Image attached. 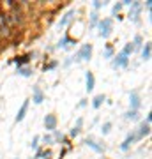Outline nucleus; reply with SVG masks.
Listing matches in <instances>:
<instances>
[{
    "label": "nucleus",
    "instance_id": "obj_25",
    "mask_svg": "<svg viewBox=\"0 0 152 159\" xmlns=\"http://www.w3.org/2000/svg\"><path fill=\"white\" fill-rule=\"evenodd\" d=\"M133 51H135L133 44H131V43H127V44H124V48H122V51H120V53H124L126 57H129V55L133 53Z\"/></svg>",
    "mask_w": 152,
    "mask_h": 159
},
{
    "label": "nucleus",
    "instance_id": "obj_15",
    "mask_svg": "<svg viewBox=\"0 0 152 159\" xmlns=\"http://www.w3.org/2000/svg\"><path fill=\"white\" fill-rule=\"evenodd\" d=\"M150 55H152V44L150 41H147V43H143V48H141V58L150 60Z\"/></svg>",
    "mask_w": 152,
    "mask_h": 159
},
{
    "label": "nucleus",
    "instance_id": "obj_7",
    "mask_svg": "<svg viewBox=\"0 0 152 159\" xmlns=\"http://www.w3.org/2000/svg\"><path fill=\"white\" fill-rule=\"evenodd\" d=\"M141 108V97L140 94L136 90L129 92V110H136V111H140Z\"/></svg>",
    "mask_w": 152,
    "mask_h": 159
},
{
    "label": "nucleus",
    "instance_id": "obj_2",
    "mask_svg": "<svg viewBox=\"0 0 152 159\" xmlns=\"http://www.w3.org/2000/svg\"><path fill=\"white\" fill-rule=\"evenodd\" d=\"M97 29H99V35H101L103 39L110 37L112 32H113V20L112 18H103V20H99Z\"/></svg>",
    "mask_w": 152,
    "mask_h": 159
},
{
    "label": "nucleus",
    "instance_id": "obj_29",
    "mask_svg": "<svg viewBox=\"0 0 152 159\" xmlns=\"http://www.w3.org/2000/svg\"><path fill=\"white\" fill-rule=\"evenodd\" d=\"M112 122H104V124H103V127H101V133L103 134H108V133H110V131H112Z\"/></svg>",
    "mask_w": 152,
    "mask_h": 159
},
{
    "label": "nucleus",
    "instance_id": "obj_4",
    "mask_svg": "<svg viewBox=\"0 0 152 159\" xmlns=\"http://www.w3.org/2000/svg\"><path fill=\"white\" fill-rule=\"evenodd\" d=\"M131 9L127 12V18H129L133 23H140V12H141V4L140 2H133L131 4Z\"/></svg>",
    "mask_w": 152,
    "mask_h": 159
},
{
    "label": "nucleus",
    "instance_id": "obj_30",
    "mask_svg": "<svg viewBox=\"0 0 152 159\" xmlns=\"http://www.w3.org/2000/svg\"><path fill=\"white\" fill-rule=\"evenodd\" d=\"M30 148H34V150L39 148V136H34V140H32V143H30Z\"/></svg>",
    "mask_w": 152,
    "mask_h": 159
},
{
    "label": "nucleus",
    "instance_id": "obj_9",
    "mask_svg": "<svg viewBox=\"0 0 152 159\" xmlns=\"http://www.w3.org/2000/svg\"><path fill=\"white\" fill-rule=\"evenodd\" d=\"M57 124H58V120H57V115L48 113V115L44 117V129H46V131L53 133V131L57 129Z\"/></svg>",
    "mask_w": 152,
    "mask_h": 159
},
{
    "label": "nucleus",
    "instance_id": "obj_14",
    "mask_svg": "<svg viewBox=\"0 0 152 159\" xmlns=\"http://www.w3.org/2000/svg\"><path fill=\"white\" fill-rule=\"evenodd\" d=\"M74 16H76V11H74V9H71V11H67L62 18H60L58 25H60V27H66V25H69V23L74 20Z\"/></svg>",
    "mask_w": 152,
    "mask_h": 159
},
{
    "label": "nucleus",
    "instance_id": "obj_10",
    "mask_svg": "<svg viewBox=\"0 0 152 159\" xmlns=\"http://www.w3.org/2000/svg\"><path fill=\"white\" fill-rule=\"evenodd\" d=\"M35 57V53L32 51V53H27V55H20V57H14L12 58V62L16 64V67H23V66H27L28 62H30V58Z\"/></svg>",
    "mask_w": 152,
    "mask_h": 159
},
{
    "label": "nucleus",
    "instance_id": "obj_17",
    "mask_svg": "<svg viewBox=\"0 0 152 159\" xmlns=\"http://www.w3.org/2000/svg\"><path fill=\"white\" fill-rule=\"evenodd\" d=\"M97 23H99V12L92 11L89 14V29H96Z\"/></svg>",
    "mask_w": 152,
    "mask_h": 159
},
{
    "label": "nucleus",
    "instance_id": "obj_6",
    "mask_svg": "<svg viewBox=\"0 0 152 159\" xmlns=\"http://www.w3.org/2000/svg\"><path fill=\"white\" fill-rule=\"evenodd\" d=\"M135 142H138V138H136V129H131V133H127V136L122 143H120V150L126 152V150H129V147L133 145Z\"/></svg>",
    "mask_w": 152,
    "mask_h": 159
},
{
    "label": "nucleus",
    "instance_id": "obj_1",
    "mask_svg": "<svg viewBox=\"0 0 152 159\" xmlns=\"http://www.w3.org/2000/svg\"><path fill=\"white\" fill-rule=\"evenodd\" d=\"M150 120H152V113H147L145 120H141L140 125L136 127V138H138V142L150 134Z\"/></svg>",
    "mask_w": 152,
    "mask_h": 159
},
{
    "label": "nucleus",
    "instance_id": "obj_11",
    "mask_svg": "<svg viewBox=\"0 0 152 159\" xmlns=\"http://www.w3.org/2000/svg\"><path fill=\"white\" fill-rule=\"evenodd\" d=\"M43 101H44V92L39 89V85H34L32 87V102L41 104Z\"/></svg>",
    "mask_w": 152,
    "mask_h": 159
},
{
    "label": "nucleus",
    "instance_id": "obj_27",
    "mask_svg": "<svg viewBox=\"0 0 152 159\" xmlns=\"http://www.w3.org/2000/svg\"><path fill=\"white\" fill-rule=\"evenodd\" d=\"M120 11H122V2H118V4H115V6L112 7V14L113 16H118Z\"/></svg>",
    "mask_w": 152,
    "mask_h": 159
},
{
    "label": "nucleus",
    "instance_id": "obj_16",
    "mask_svg": "<svg viewBox=\"0 0 152 159\" xmlns=\"http://www.w3.org/2000/svg\"><path fill=\"white\" fill-rule=\"evenodd\" d=\"M73 44H74V39L71 35H66V37H62V39L58 41V44L55 48H69V46H73Z\"/></svg>",
    "mask_w": 152,
    "mask_h": 159
},
{
    "label": "nucleus",
    "instance_id": "obj_19",
    "mask_svg": "<svg viewBox=\"0 0 152 159\" xmlns=\"http://www.w3.org/2000/svg\"><path fill=\"white\" fill-rule=\"evenodd\" d=\"M106 101V97H104V94H97V96H94V99H92V106L96 110L101 108V104Z\"/></svg>",
    "mask_w": 152,
    "mask_h": 159
},
{
    "label": "nucleus",
    "instance_id": "obj_22",
    "mask_svg": "<svg viewBox=\"0 0 152 159\" xmlns=\"http://www.w3.org/2000/svg\"><path fill=\"white\" fill-rule=\"evenodd\" d=\"M53 142H60V143L66 142V136H64V133H60L58 129L53 131Z\"/></svg>",
    "mask_w": 152,
    "mask_h": 159
},
{
    "label": "nucleus",
    "instance_id": "obj_31",
    "mask_svg": "<svg viewBox=\"0 0 152 159\" xmlns=\"http://www.w3.org/2000/svg\"><path fill=\"white\" fill-rule=\"evenodd\" d=\"M80 131H81L80 127H73V129L69 131V136H71V138H76V136L80 134Z\"/></svg>",
    "mask_w": 152,
    "mask_h": 159
},
{
    "label": "nucleus",
    "instance_id": "obj_36",
    "mask_svg": "<svg viewBox=\"0 0 152 159\" xmlns=\"http://www.w3.org/2000/svg\"><path fill=\"white\" fill-rule=\"evenodd\" d=\"M30 159H34V157H30Z\"/></svg>",
    "mask_w": 152,
    "mask_h": 159
},
{
    "label": "nucleus",
    "instance_id": "obj_35",
    "mask_svg": "<svg viewBox=\"0 0 152 159\" xmlns=\"http://www.w3.org/2000/svg\"><path fill=\"white\" fill-rule=\"evenodd\" d=\"M131 4H133V2H131V0H124V2H122V7H124V6H126V7H129Z\"/></svg>",
    "mask_w": 152,
    "mask_h": 159
},
{
    "label": "nucleus",
    "instance_id": "obj_28",
    "mask_svg": "<svg viewBox=\"0 0 152 159\" xmlns=\"http://www.w3.org/2000/svg\"><path fill=\"white\" fill-rule=\"evenodd\" d=\"M108 2H99V0H96V2H92V7H94V11H99V9H103V7L106 6Z\"/></svg>",
    "mask_w": 152,
    "mask_h": 159
},
{
    "label": "nucleus",
    "instance_id": "obj_5",
    "mask_svg": "<svg viewBox=\"0 0 152 159\" xmlns=\"http://www.w3.org/2000/svg\"><path fill=\"white\" fill-rule=\"evenodd\" d=\"M129 66V57H126L124 53H117L112 58V67L113 69H120V67H127Z\"/></svg>",
    "mask_w": 152,
    "mask_h": 159
},
{
    "label": "nucleus",
    "instance_id": "obj_37",
    "mask_svg": "<svg viewBox=\"0 0 152 159\" xmlns=\"http://www.w3.org/2000/svg\"><path fill=\"white\" fill-rule=\"evenodd\" d=\"M16 159H20V157H16Z\"/></svg>",
    "mask_w": 152,
    "mask_h": 159
},
{
    "label": "nucleus",
    "instance_id": "obj_24",
    "mask_svg": "<svg viewBox=\"0 0 152 159\" xmlns=\"http://www.w3.org/2000/svg\"><path fill=\"white\" fill-rule=\"evenodd\" d=\"M39 142H43L44 145H53V136L51 134H43V136H39Z\"/></svg>",
    "mask_w": 152,
    "mask_h": 159
},
{
    "label": "nucleus",
    "instance_id": "obj_20",
    "mask_svg": "<svg viewBox=\"0 0 152 159\" xmlns=\"http://www.w3.org/2000/svg\"><path fill=\"white\" fill-rule=\"evenodd\" d=\"M131 44H133L135 51H140L141 48H143V37H141L140 34H136V35H135V39H133V43H131Z\"/></svg>",
    "mask_w": 152,
    "mask_h": 159
},
{
    "label": "nucleus",
    "instance_id": "obj_32",
    "mask_svg": "<svg viewBox=\"0 0 152 159\" xmlns=\"http://www.w3.org/2000/svg\"><path fill=\"white\" fill-rule=\"evenodd\" d=\"M87 104H89V101H87V99H81V101L78 102V108H85Z\"/></svg>",
    "mask_w": 152,
    "mask_h": 159
},
{
    "label": "nucleus",
    "instance_id": "obj_23",
    "mask_svg": "<svg viewBox=\"0 0 152 159\" xmlns=\"http://www.w3.org/2000/svg\"><path fill=\"white\" fill-rule=\"evenodd\" d=\"M113 57H115V51H113L112 44H106V50L103 53V58H113Z\"/></svg>",
    "mask_w": 152,
    "mask_h": 159
},
{
    "label": "nucleus",
    "instance_id": "obj_21",
    "mask_svg": "<svg viewBox=\"0 0 152 159\" xmlns=\"http://www.w3.org/2000/svg\"><path fill=\"white\" fill-rule=\"evenodd\" d=\"M16 73L20 74V76L28 78V76H32V69L28 67V66H23V67H16Z\"/></svg>",
    "mask_w": 152,
    "mask_h": 159
},
{
    "label": "nucleus",
    "instance_id": "obj_12",
    "mask_svg": "<svg viewBox=\"0 0 152 159\" xmlns=\"http://www.w3.org/2000/svg\"><path fill=\"white\" fill-rule=\"evenodd\" d=\"M28 104H30V99H25V101H23V104H21V108L18 110L16 117H14V120H16V122H21V120L25 119V115H27V111H28Z\"/></svg>",
    "mask_w": 152,
    "mask_h": 159
},
{
    "label": "nucleus",
    "instance_id": "obj_26",
    "mask_svg": "<svg viewBox=\"0 0 152 159\" xmlns=\"http://www.w3.org/2000/svg\"><path fill=\"white\" fill-rule=\"evenodd\" d=\"M57 66H58V62H57V60H51L50 64H44V66H43V71H44V73L46 71H51V69H55Z\"/></svg>",
    "mask_w": 152,
    "mask_h": 159
},
{
    "label": "nucleus",
    "instance_id": "obj_8",
    "mask_svg": "<svg viewBox=\"0 0 152 159\" xmlns=\"http://www.w3.org/2000/svg\"><path fill=\"white\" fill-rule=\"evenodd\" d=\"M85 145H87V147H90L92 148V150H96L97 154H104V150H106V148H104V145H103V143H99V142H96V140H94V138L92 136H87L85 138Z\"/></svg>",
    "mask_w": 152,
    "mask_h": 159
},
{
    "label": "nucleus",
    "instance_id": "obj_18",
    "mask_svg": "<svg viewBox=\"0 0 152 159\" xmlns=\"http://www.w3.org/2000/svg\"><path fill=\"white\" fill-rule=\"evenodd\" d=\"M124 119L131 120V122H136V120H140V111H136V110H127L124 113Z\"/></svg>",
    "mask_w": 152,
    "mask_h": 159
},
{
    "label": "nucleus",
    "instance_id": "obj_13",
    "mask_svg": "<svg viewBox=\"0 0 152 159\" xmlns=\"http://www.w3.org/2000/svg\"><path fill=\"white\" fill-rule=\"evenodd\" d=\"M85 89H87V92H92L94 90V87H96V78H94V73H90V71H87L85 73Z\"/></svg>",
    "mask_w": 152,
    "mask_h": 159
},
{
    "label": "nucleus",
    "instance_id": "obj_3",
    "mask_svg": "<svg viewBox=\"0 0 152 159\" xmlns=\"http://www.w3.org/2000/svg\"><path fill=\"white\" fill-rule=\"evenodd\" d=\"M92 51H94L92 44H81V48H80V50L74 53V57H71V60H73V62H80V60H90V58H92Z\"/></svg>",
    "mask_w": 152,
    "mask_h": 159
},
{
    "label": "nucleus",
    "instance_id": "obj_34",
    "mask_svg": "<svg viewBox=\"0 0 152 159\" xmlns=\"http://www.w3.org/2000/svg\"><path fill=\"white\" fill-rule=\"evenodd\" d=\"M81 125H83V119H81V117H78V119H76V125H74V127H80V129H81Z\"/></svg>",
    "mask_w": 152,
    "mask_h": 159
},
{
    "label": "nucleus",
    "instance_id": "obj_33",
    "mask_svg": "<svg viewBox=\"0 0 152 159\" xmlns=\"http://www.w3.org/2000/svg\"><path fill=\"white\" fill-rule=\"evenodd\" d=\"M145 9H147V12L150 14V9H152V2H150V0H147V2H145Z\"/></svg>",
    "mask_w": 152,
    "mask_h": 159
}]
</instances>
